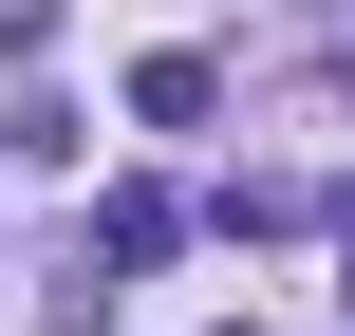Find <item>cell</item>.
I'll return each instance as SVG.
<instances>
[{
	"label": "cell",
	"mask_w": 355,
	"mask_h": 336,
	"mask_svg": "<svg viewBox=\"0 0 355 336\" xmlns=\"http://www.w3.org/2000/svg\"><path fill=\"white\" fill-rule=\"evenodd\" d=\"M131 112H150V131H206L225 75H206V56H131Z\"/></svg>",
	"instance_id": "2"
},
{
	"label": "cell",
	"mask_w": 355,
	"mask_h": 336,
	"mask_svg": "<svg viewBox=\"0 0 355 336\" xmlns=\"http://www.w3.org/2000/svg\"><path fill=\"white\" fill-rule=\"evenodd\" d=\"M225 336H262V318H225Z\"/></svg>",
	"instance_id": "3"
},
{
	"label": "cell",
	"mask_w": 355,
	"mask_h": 336,
	"mask_svg": "<svg viewBox=\"0 0 355 336\" xmlns=\"http://www.w3.org/2000/svg\"><path fill=\"white\" fill-rule=\"evenodd\" d=\"M168 243H187V206H168V187H112V206H94V262H112V281H150Z\"/></svg>",
	"instance_id": "1"
}]
</instances>
